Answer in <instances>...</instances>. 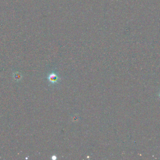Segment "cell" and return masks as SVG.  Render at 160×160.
<instances>
[{"label": "cell", "instance_id": "6da1fadb", "mask_svg": "<svg viewBox=\"0 0 160 160\" xmlns=\"http://www.w3.org/2000/svg\"><path fill=\"white\" fill-rule=\"evenodd\" d=\"M48 79L52 83H55L57 82L59 80L58 76L54 73L50 74L48 77Z\"/></svg>", "mask_w": 160, "mask_h": 160}]
</instances>
